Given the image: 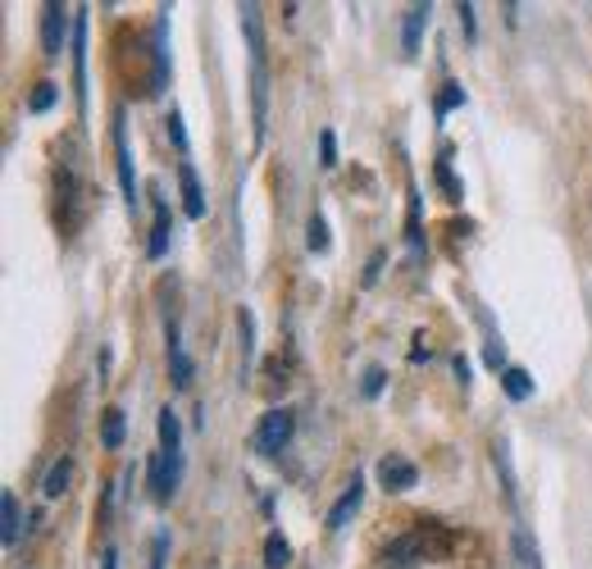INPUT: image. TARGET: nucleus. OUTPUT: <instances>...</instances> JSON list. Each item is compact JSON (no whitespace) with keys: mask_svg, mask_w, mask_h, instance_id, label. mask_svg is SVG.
I'll return each mask as SVG.
<instances>
[{"mask_svg":"<svg viewBox=\"0 0 592 569\" xmlns=\"http://www.w3.org/2000/svg\"><path fill=\"white\" fill-rule=\"evenodd\" d=\"M242 32L251 46V119H255V146L265 141L269 128V64H265V28H261V6H242Z\"/></svg>","mask_w":592,"mask_h":569,"instance_id":"1","label":"nucleus"},{"mask_svg":"<svg viewBox=\"0 0 592 569\" xmlns=\"http://www.w3.org/2000/svg\"><path fill=\"white\" fill-rule=\"evenodd\" d=\"M447 551H452L447 528L433 524V519H420V528H411V534H401L383 547V565L388 569H415V565H424L433 556H447Z\"/></svg>","mask_w":592,"mask_h":569,"instance_id":"2","label":"nucleus"},{"mask_svg":"<svg viewBox=\"0 0 592 569\" xmlns=\"http://www.w3.org/2000/svg\"><path fill=\"white\" fill-rule=\"evenodd\" d=\"M292 433H296V414H292L287 405H274V410L261 414V424L251 429V451L269 461V455H278V451L292 442Z\"/></svg>","mask_w":592,"mask_h":569,"instance_id":"3","label":"nucleus"},{"mask_svg":"<svg viewBox=\"0 0 592 569\" xmlns=\"http://www.w3.org/2000/svg\"><path fill=\"white\" fill-rule=\"evenodd\" d=\"M178 478H182V455H165V451H156L151 461H146V487H151V497H156L160 506L178 492Z\"/></svg>","mask_w":592,"mask_h":569,"instance_id":"4","label":"nucleus"},{"mask_svg":"<svg viewBox=\"0 0 592 569\" xmlns=\"http://www.w3.org/2000/svg\"><path fill=\"white\" fill-rule=\"evenodd\" d=\"M115 160H119V187H124V201L128 210H137V169H133V150H128V124H124V109H115Z\"/></svg>","mask_w":592,"mask_h":569,"instance_id":"5","label":"nucleus"},{"mask_svg":"<svg viewBox=\"0 0 592 569\" xmlns=\"http://www.w3.org/2000/svg\"><path fill=\"white\" fill-rule=\"evenodd\" d=\"M73 96H78V109H87V10L73 19Z\"/></svg>","mask_w":592,"mask_h":569,"instance_id":"6","label":"nucleus"},{"mask_svg":"<svg viewBox=\"0 0 592 569\" xmlns=\"http://www.w3.org/2000/svg\"><path fill=\"white\" fill-rule=\"evenodd\" d=\"M64 32H68V10L60 0H51V6H42V55L46 60L64 55Z\"/></svg>","mask_w":592,"mask_h":569,"instance_id":"7","label":"nucleus"},{"mask_svg":"<svg viewBox=\"0 0 592 569\" xmlns=\"http://www.w3.org/2000/svg\"><path fill=\"white\" fill-rule=\"evenodd\" d=\"M379 483H383V492H411L420 483V470H415V461H405L401 451H392L379 461Z\"/></svg>","mask_w":592,"mask_h":569,"instance_id":"8","label":"nucleus"},{"mask_svg":"<svg viewBox=\"0 0 592 569\" xmlns=\"http://www.w3.org/2000/svg\"><path fill=\"white\" fill-rule=\"evenodd\" d=\"M192 356H188V347H182V337H178V324H169V383H173V392H188L192 388Z\"/></svg>","mask_w":592,"mask_h":569,"instance_id":"9","label":"nucleus"},{"mask_svg":"<svg viewBox=\"0 0 592 569\" xmlns=\"http://www.w3.org/2000/svg\"><path fill=\"white\" fill-rule=\"evenodd\" d=\"M360 502H364V478L356 474L351 483H347V492H342V497L338 502H332V510H328V534H342V528H347V519L360 510Z\"/></svg>","mask_w":592,"mask_h":569,"instance_id":"10","label":"nucleus"},{"mask_svg":"<svg viewBox=\"0 0 592 569\" xmlns=\"http://www.w3.org/2000/svg\"><path fill=\"white\" fill-rule=\"evenodd\" d=\"M178 182H182V214L205 219V187H201V178H197V169L188 160L178 165Z\"/></svg>","mask_w":592,"mask_h":569,"instance_id":"11","label":"nucleus"},{"mask_svg":"<svg viewBox=\"0 0 592 569\" xmlns=\"http://www.w3.org/2000/svg\"><path fill=\"white\" fill-rule=\"evenodd\" d=\"M429 14H433V6H411V10H405V23H401V51H405V60H415V55H420Z\"/></svg>","mask_w":592,"mask_h":569,"instance_id":"12","label":"nucleus"},{"mask_svg":"<svg viewBox=\"0 0 592 569\" xmlns=\"http://www.w3.org/2000/svg\"><path fill=\"white\" fill-rule=\"evenodd\" d=\"M151 210H156V223H151V242H146V255L165 260V251H169V201L160 192H151Z\"/></svg>","mask_w":592,"mask_h":569,"instance_id":"13","label":"nucleus"},{"mask_svg":"<svg viewBox=\"0 0 592 569\" xmlns=\"http://www.w3.org/2000/svg\"><path fill=\"white\" fill-rule=\"evenodd\" d=\"M124 438H128V420H124V410H119V405L101 410V446H105V451H119V446H124Z\"/></svg>","mask_w":592,"mask_h":569,"instance_id":"14","label":"nucleus"},{"mask_svg":"<svg viewBox=\"0 0 592 569\" xmlns=\"http://www.w3.org/2000/svg\"><path fill=\"white\" fill-rule=\"evenodd\" d=\"M156 429H160V451H165V455H182V424H178L173 405H165V410L156 414Z\"/></svg>","mask_w":592,"mask_h":569,"instance_id":"15","label":"nucleus"},{"mask_svg":"<svg viewBox=\"0 0 592 569\" xmlns=\"http://www.w3.org/2000/svg\"><path fill=\"white\" fill-rule=\"evenodd\" d=\"M68 478H73V461H68V455H60V461L46 470V478H42V497H46V502L64 497V492H68Z\"/></svg>","mask_w":592,"mask_h":569,"instance_id":"16","label":"nucleus"},{"mask_svg":"<svg viewBox=\"0 0 592 569\" xmlns=\"http://www.w3.org/2000/svg\"><path fill=\"white\" fill-rule=\"evenodd\" d=\"M501 392H506L510 401H529V397H533V378H529L520 365H506V369H501Z\"/></svg>","mask_w":592,"mask_h":569,"instance_id":"17","label":"nucleus"},{"mask_svg":"<svg viewBox=\"0 0 592 569\" xmlns=\"http://www.w3.org/2000/svg\"><path fill=\"white\" fill-rule=\"evenodd\" d=\"M0 510H6V524H0V538H6V547H14V542H19V534H23V506H19L14 492H6V502H0Z\"/></svg>","mask_w":592,"mask_h":569,"instance_id":"18","label":"nucleus"},{"mask_svg":"<svg viewBox=\"0 0 592 569\" xmlns=\"http://www.w3.org/2000/svg\"><path fill=\"white\" fill-rule=\"evenodd\" d=\"M287 565H292V547H287V538L274 528V534L265 538V569H287Z\"/></svg>","mask_w":592,"mask_h":569,"instance_id":"19","label":"nucleus"},{"mask_svg":"<svg viewBox=\"0 0 592 569\" xmlns=\"http://www.w3.org/2000/svg\"><path fill=\"white\" fill-rule=\"evenodd\" d=\"M55 101H60V87H55L51 78H46V83H36V87L28 92V114H46Z\"/></svg>","mask_w":592,"mask_h":569,"instance_id":"20","label":"nucleus"},{"mask_svg":"<svg viewBox=\"0 0 592 569\" xmlns=\"http://www.w3.org/2000/svg\"><path fill=\"white\" fill-rule=\"evenodd\" d=\"M165 133H169V141L178 146V156L188 160V156H192V141H188V128H182V114H178V109H173L169 119H165Z\"/></svg>","mask_w":592,"mask_h":569,"instance_id":"21","label":"nucleus"},{"mask_svg":"<svg viewBox=\"0 0 592 569\" xmlns=\"http://www.w3.org/2000/svg\"><path fill=\"white\" fill-rule=\"evenodd\" d=\"M306 233H310V238H306V246H310L315 255H324V251L332 246V238H328V219H324V214H315V219L306 223Z\"/></svg>","mask_w":592,"mask_h":569,"instance_id":"22","label":"nucleus"},{"mask_svg":"<svg viewBox=\"0 0 592 569\" xmlns=\"http://www.w3.org/2000/svg\"><path fill=\"white\" fill-rule=\"evenodd\" d=\"M383 388H388V369H383V365H369V369H364V378H360V397L374 401Z\"/></svg>","mask_w":592,"mask_h":569,"instance_id":"23","label":"nucleus"},{"mask_svg":"<svg viewBox=\"0 0 592 569\" xmlns=\"http://www.w3.org/2000/svg\"><path fill=\"white\" fill-rule=\"evenodd\" d=\"M456 105H465V87H461V83H447V87L437 92V119H447Z\"/></svg>","mask_w":592,"mask_h":569,"instance_id":"24","label":"nucleus"},{"mask_svg":"<svg viewBox=\"0 0 592 569\" xmlns=\"http://www.w3.org/2000/svg\"><path fill=\"white\" fill-rule=\"evenodd\" d=\"M319 165H324V169L338 165V133H332V128L319 133Z\"/></svg>","mask_w":592,"mask_h":569,"instance_id":"25","label":"nucleus"},{"mask_svg":"<svg viewBox=\"0 0 592 569\" xmlns=\"http://www.w3.org/2000/svg\"><path fill=\"white\" fill-rule=\"evenodd\" d=\"M165 565H169V528H160L151 542V569H165Z\"/></svg>","mask_w":592,"mask_h":569,"instance_id":"26","label":"nucleus"},{"mask_svg":"<svg viewBox=\"0 0 592 569\" xmlns=\"http://www.w3.org/2000/svg\"><path fill=\"white\" fill-rule=\"evenodd\" d=\"M437 182H442V187H447V201H461V197H465V192H461V182H456V173H452V165H447V160H442V165H437Z\"/></svg>","mask_w":592,"mask_h":569,"instance_id":"27","label":"nucleus"},{"mask_svg":"<svg viewBox=\"0 0 592 569\" xmlns=\"http://www.w3.org/2000/svg\"><path fill=\"white\" fill-rule=\"evenodd\" d=\"M405 238H411L415 251L424 246V233H420V192H415V187H411V233H405Z\"/></svg>","mask_w":592,"mask_h":569,"instance_id":"28","label":"nucleus"},{"mask_svg":"<svg viewBox=\"0 0 592 569\" xmlns=\"http://www.w3.org/2000/svg\"><path fill=\"white\" fill-rule=\"evenodd\" d=\"M383 260H388V251H374V255H369V264H364V287H374L379 283V274H383Z\"/></svg>","mask_w":592,"mask_h":569,"instance_id":"29","label":"nucleus"},{"mask_svg":"<svg viewBox=\"0 0 592 569\" xmlns=\"http://www.w3.org/2000/svg\"><path fill=\"white\" fill-rule=\"evenodd\" d=\"M456 14H461V28H465V36H469V42H474V36H478V19H474V6H469V0H465V6H461Z\"/></svg>","mask_w":592,"mask_h":569,"instance_id":"30","label":"nucleus"},{"mask_svg":"<svg viewBox=\"0 0 592 569\" xmlns=\"http://www.w3.org/2000/svg\"><path fill=\"white\" fill-rule=\"evenodd\" d=\"M452 365H456V378H461V383H465V388H469V378H474V365H469V360H465V356H456V360H452Z\"/></svg>","mask_w":592,"mask_h":569,"instance_id":"31","label":"nucleus"},{"mask_svg":"<svg viewBox=\"0 0 592 569\" xmlns=\"http://www.w3.org/2000/svg\"><path fill=\"white\" fill-rule=\"evenodd\" d=\"M101 569H119V551H115V547L101 551Z\"/></svg>","mask_w":592,"mask_h":569,"instance_id":"32","label":"nucleus"}]
</instances>
